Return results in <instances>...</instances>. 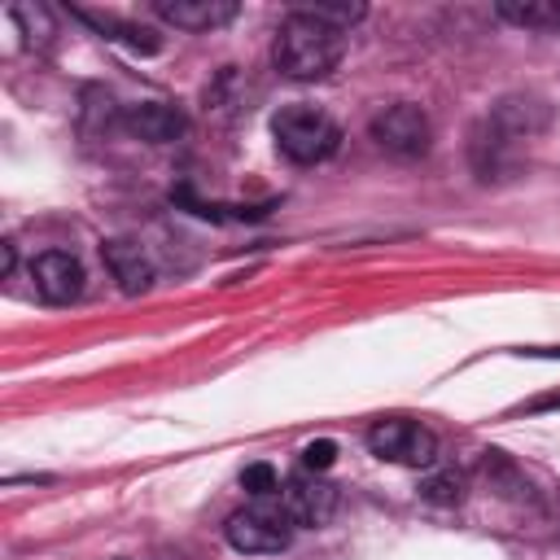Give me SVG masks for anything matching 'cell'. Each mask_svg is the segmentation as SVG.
<instances>
[{"mask_svg": "<svg viewBox=\"0 0 560 560\" xmlns=\"http://www.w3.org/2000/svg\"><path fill=\"white\" fill-rule=\"evenodd\" d=\"M276 70L284 79H298V83H315V79H328L341 57H346V31L319 22L315 13H306L302 4L280 22L276 31Z\"/></svg>", "mask_w": 560, "mask_h": 560, "instance_id": "cell-1", "label": "cell"}, {"mask_svg": "<svg viewBox=\"0 0 560 560\" xmlns=\"http://www.w3.org/2000/svg\"><path fill=\"white\" fill-rule=\"evenodd\" d=\"M271 136L280 144V153L298 166H311V162H324L337 144H341V131L337 122L324 114V109H311V105H289L271 118Z\"/></svg>", "mask_w": 560, "mask_h": 560, "instance_id": "cell-2", "label": "cell"}, {"mask_svg": "<svg viewBox=\"0 0 560 560\" xmlns=\"http://www.w3.org/2000/svg\"><path fill=\"white\" fill-rule=\"evenodd\" d=\"M228 542L236 551H249V556H262V551H284L289 538H293V516L284 512V503H249L241 512L228 516L223 525Z\"/></svg>", "mask_w": 560, "mask_h": 560, "instance_id": "cell-3", "label": "cell"}, {"mask_svg": "<svg viewBox=\"0 0 560 560\" xmlns=\"http://www.w3.org/2000/svg\"><path fill=\"white\" fill-rule=\"evenodd\" d=\"M368 451L376 459H389V464L424 468L438 459V438L416 420H381L368 429Z\"/></svg>", "mask_w": 560, "mask_h": 560, "instance_id": "cell-4", "label": "cell"}, {"mask_svg": "<svg viewBox=\"0 0 560 560\" xmlns=\"http://www.w3.org/2000/svg\"><path fill=\"white\" fill-rule=\"evenodd\" d=\"M372 140L381 149L398 153V158H420L429 149V140H433V127H429V114L420 105L398 101V105H389V109H381L372 118Z\"/></svg>", "mask_w": 560, "mask_h": 560, "instance_id": "cell-5", "label": "cell"}, {"mask_svg": "<svg viewBox=\"0 0 560 560\" xmlns=\"http://www.w3.org/2000/svg\"><path fill=\"white\" fill-rule=\"evenodd\" d=\"M31 276H35L39 298L52 302V306H66V302H74V298L83 293V267H79V258L66 254V249L39 254L35 267H31Z\"/></svg>", "mask_w": 560, "mask_h": 560, "instance_id": "cell-6", "label": "cell"}, {"mask_svg": "<svg viewBox=\"0 0 560 560\" xmlns=\"http://www.w3.org/2000/svg\"><path fill=\"white\" fill-rule=\"evenodd\" d=\"M337 508V486L319 481V477H293L284 481V512L293 516V525H324Z\"/></svg>", "mask_w": 560, "mask_h": 560, "instance_id": "cell-7", "label": "cell"}, {"mask_svg": "<svg viewBox=\"0 0 560 560\" xmlns=\"http://www.w3.org/2000/svg\"><path fill=\"white\" fill-rule=\"evenodd\" d=\"M101 258H105V267L114 271V280H118L122 293H144V289L153 284V262H149V254H144L136 241H127V236L105 241V245H101Z\"/></svg>", "mask_w": 560, "mask_h": 560, "instance_id": "cell-8", "label": "cell"}, {"mask_svg": "<svg viewBox=\"0 0 560 560\" xmlns=\"http://www.w3.org/2000/svg\"><path fill=\"white\" fill-rule=\"evenodd\" d=\"M153 9L184 31H214L236 18V0H158Z\"/></svg>", "mask_w": 560, "mask_h": 560, "instance_id": "cell-9", "label": "cell"}, {"mask_svg": "<svg viewBox=\"0 0 560 560\" xmlns=\"http://www.w3.org/2000/svg\"><path fill=\"white\" fill-rule=\"evenodd\" d=\"M127 131L149 140V144H171L188 131V118L175 109V105H162V101H149V105H136L127 114Z\"/></svg>", "mask_w": 560, "mask_h": 560, "instance_id": "cell-10", "label": "cell"}, {"mask_svg": "<svg viewBox=\"0 0 560 560\" xmlns=\"http://www.w3.org/2000/svg\"><path fill=\"white\" fill-rule=\"evenodd\" d=\"M503 22L525 26V31H542V35H560V0H499L494 4Z\"/></svg>", "mask_w": 560, "mask_h": 560, "instance_id": "cell-11", "label": "cell"}, {"mask_svg": "<svg viewBox=\"0 0 560 560\" xmlns=\"http://www.w3.org/2000/svg\"><path fill=\"white\" fill-rule=\"evenodd\" d=\"M547 122V109H542V101H534V96H508V101H499V109H494V127H503L508 136H529V131H538Z\"/></svg>", "mask_w": 560, "mask_h": 560, "instance_id": "cell-12", "label": "cell"}, {"mask_svg": "<svg viewBox=\"0 0 560 560\" xmlns=\"http://www.w3.org/2000/svg\"><path fill=\"white\" fill-rule=\"evenodd\" d=\"M420 499L451 508V503H459V499H464V477H459L455 468H442V472H433V477H424V481H420Z\"/></svg>", "mask_w": 560, "mask_h": 560, "instance_id": "cell-13", "label": "cell"}, {"mask_svg": "<svg viewBox=\"0 0 560 560\" xmlns=\"http://www.w3.org/2000/svg\"><path fill=\"white\" fill-rule=\"evenodd\" d=\"M241 486H245L254 499H267V494H276V490H280V477H276V468H271V464H249V468L241 472Z\"/></svg>", "mask_w": 560, "mask_h": 560, "instance_id": "cell-14", "label": "cell"}, {"mask_svg": "<svg viewBox=\"0 0 560 560\" xmlns=\"http://www.w3.org/2000/svg\"><path fill=\"white\" fill-rule=\"evenodd\" d=\"M332 459H337V442H328V438H319V442H311V446L302 451L306 472H324V468H332Z\"/></svg>", "mask_w": 560, "mask_h": 560, "instance_id": "cell-15", "label": "cell"}, {"mask_svg": "<svg viewBox=\"0 0 560 560\" xmlns=\"http://www.w3.org/2000/svg\"><path fill=\"white\" fill-rule=\"evenodd\" d=\"M560 407V394H547V398H534V402H525V411H556Z\"/></svg>", "mask_w": 560, "mask_h": 560, "instance_id": "cell-16", "label": "cell"}]
</instances>
